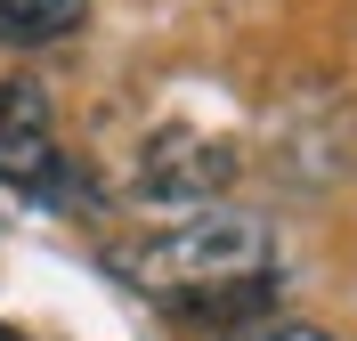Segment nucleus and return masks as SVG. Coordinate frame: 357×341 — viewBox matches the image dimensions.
<instances>
[{
    "label": "nucleus",
    "instance_id": "f257e3e1",
    "mask_svg": "<svg viewBox=\"0 0 357 341\" xmlns=\"http://www.w3.org/2000/svg\"><path fill=\"white\" fill-rule=\"evenodd\" d=\"M260 260H268L260 220L203 211V220H187V227H171V236H155V244H138L130 268L146 276V285H162V293H211V285H227V276H252Z\"/></svg>",
    "mask_w": 357,
    "mask_h": 341
},
{
    "label": "nucleus",
    "instance_id": "f03ea898",
    "mask_svg": "<svg viewBox=\"0 0 357 341\" xmlns=\"http://www.w3.org/2000/svg\"><path fill=\"white\" fill-rule=\"evenodd\" d=\"M227 171H236L227 146H211V138H195V130H162L155 146H146V171H138V179H146L155 204H187V195H220Z\"/></svg>",
    "mask_w": 357,
    "mask_h": 341
},
{
    "label": "nucleus",
    "instance_id": "39448f33",
    "mask_svg": "<svg viewBox=\"0 0 357 341\" xmlns=\"http://www.w3.org/2000/svg\"><path fill=\"white\" fill-rule=\"evenodd\" d=\"M260 341H325L317 325H276V333H260Z\"/></svg>",
    "mask_w": 357,
    "mask_h": 341
},
{
    "label": "nucleus",
    "instance_id": "7ed1b4c3",
    "mask_svg": "<svg viewBox=\"0 0 357 341\" xmlns=\"http://www.w3.org/2000/svg\"><path fill=\"white\" fill-rule=\"evenodd\" d=\"M0 179L17 187H57L66 179V155L49 138V114L33 90H0Z\"/></svg>",
    "mask_w": 357,
    "mask_h": 341
},
{
    "label": "nucleus",
    "instance_id": "20e7f679",
    "mask_svg": "<svg viewBox=\"0 0 357 341\" xmlns=\"http://www.w3.org/2000/svg\"><path fill=\"white\" fill-rule=\"evenodd\" d=\"M89 0H0V49H41V41H66L82 33Z\"/></svg>",
    "mask_w": 357,
    "mask_h": 341
}]
</instances>
